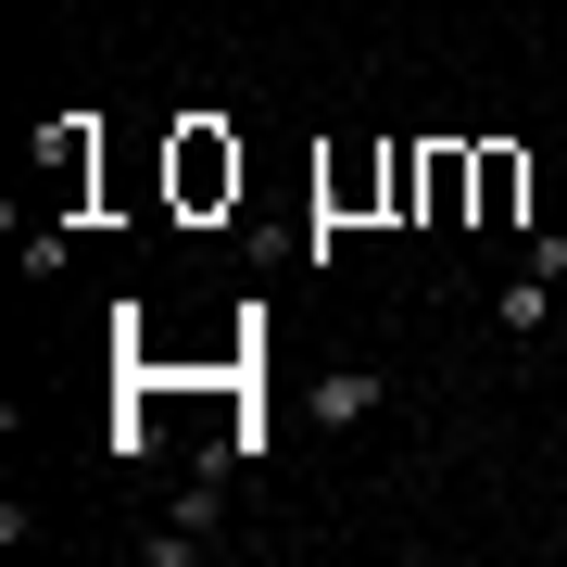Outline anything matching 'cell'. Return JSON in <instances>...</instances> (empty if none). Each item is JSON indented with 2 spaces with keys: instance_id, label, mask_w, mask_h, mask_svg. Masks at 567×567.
<instances>
[{
  "instance_id": "1",
  "label": "cell",
  "mask_w": 567,
  "mask_h": 567,
  "mask_svg": "<svg viewBox=\"0 0 567 567\" xmlns=\"http://www.w3.org/2000/svg\"><path fill=\"white\" fill-rule=\"evenodd\" d=\"M240 177H252V164H240V140H227L215 114H177V126H164V203H177V215H227Z\"/></svg>"
},
{
  "instance_id": "2",
  "label": "cell",
  "mask_w": 567,
  "mask_h": 567,
  "mask_svg": "<svg viewBox=\"0 0 567 567\" xmlns=\"http://www.w3.org/2000/svg\"><path fill=\"white\" fill-rule=\"evenodd\" d=\"M316 215H328V227H365V215H391V140H379V152H341V164H316Z\"/></svg>"
},
{
  "instance_id": "3",
  "label": "cell",
  "mask_w": 567,
  "mask_h": 567,
  "mask_svg": "<svg viewBox=\"0 0 567 567\" xmlns=\"http://www.w3.org/2000/svg\"><path fill=\"white\" fill-rule=\"evenodd\" d=\"M39 177H51V203H63V215H89V177H102V126H89V114H63L51 140H39Z\"/></svg>"
},
{
  "instance_id": "4",
  "label": "cell",
  "mask_w": 567,
  "mask_h": 567,
  "mask_svg": "<svg viewBox=\"0 0 567 567\" xmlns=\"http://www.w3.org/2000/svg\"><path fill=\"white\" fill-rule=\"evenodd\" d=\"M480 152V189H466V227H517V203H529V152L517 140H466Z\"/></svg>"
},
{
  "instance_id": "5",
  "label": "cell",
  "mask_w": 567,
  "mask_h": 567,
  "mask_svg": "<svg viewBox=\"0 0 567 567\" xmlns=\"http://www.w3.org/2000/svg\"><path fill=\"white\" fill-rule=\"evenodd\" d=\"M466 189H480V152H466V140H429V227H466Z\"/></svg>"
},
{
  "instance_id": "6",
  "label": "cell",
  "mask_w": 567,
  "mask_h": 567,
  "mask_svg": "<svg viewBox=\"0 0 567 567\" xmlns=\"http://www.w3.org/2000/svg\"><path fill=\"white\" fill-rule=\"evenodd\" d=\"M379 404H391L379 365H341V379H316V416H328V429H353V416H379Z\"/></svg>"
},
{
  "instance_id": "7",
  "label": "cell",
  "mask_w": 567,
  "mask_h": 567,
  "mask_svg": "<svg viewBox=\"0 0 567 567\" xmlns=\"http://www.w3.org/2000/svg\"><path fill=\"white\" fill-rule=\"evenodd\" d=\"M492 316H505L517 341H543V328H555V278H543V265H517V278H505V303H492Z\"/></svg>"
}]
</instances>
